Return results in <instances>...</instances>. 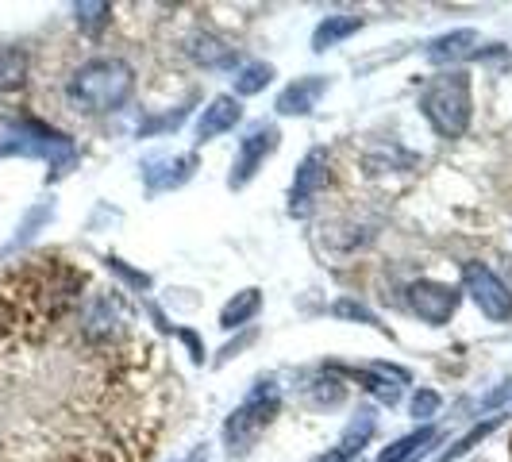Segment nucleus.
I'll return each instance as SVG.
<instances>
[{
  "instance_id": "1",
  "label": "nucleus",
  "mask_w": 512,
  "mask_h": 462,
  "mask_svg": "<svg viewBox=\"0 0 512 462\" xmlns=\"http://www.w3.org/2000/svg\"><path fill=\"white\" fill-rule=\"evenodd\" d=\"M135 89V70H131L124 58H93L85 62L74 77H70V101L81 108V112H116L124 108Z\"/></svg>"
},
{
  "instance_id": "10",
  "label": "nucleus",
  "mask_w": 512,
  "mask_h": 462,
  "mask_svg": "<svg viewBox=\"0 0 512 462\" xmlns=\"http://www.w3.org/2000/svg\"><path fill=\"white\" fill-rule=\"evenodd\" d=\"M324 93H328V77H320V74L297 77L293 85H285L282 89L278 112H282V116H308V112L320 104Z\"/></svg>"
},
{
  "instance_id": "2",
  "label": "nucleus",
  "mask_w": 512,
  "mask_h": 462,
  "mask_svg": "<svg viewBox=\"0 0 512 462\" xmlns=\"http://www.w3.org/2000/svg\"><path fill=\"white\" fill-rule=\"evenodd\" d=\"M420 112L428 116V124L436 128L439 139H459L470 128L474 116V101H470V77L462 70H447V74L432 77V85L420 97Z\"/></svg>"
},
{
  "instance_id": "17",
  "label": "nucleus",
  "mask_w": 512,
  "mask_h": 462,
  "mask_svg": "<svg viewBox=\"0 0 512 462\" xmlns=\"http://www.w3.org/2000/svg\"><path fill=\"white\" fill-rule=\"evenodd\" d=\"M27 77V54L20 47H0V93L20 89Z\"/></svg>"
},
{
  "instance_id": "23",
  "label": "nucleus",
  "mask_w": 512,
  "mask_h": 462,
  "mask_svg": "<svg viewBox=\"0 0 512 462\" xmlns=\"http://www.w3.org/2000/svg\"><path fill=\"white\" fill-rule=\"evenodd\" d=\"M335 316H351V320H366V324H378V316L366 305H355V301H339L335 305Z\"/></svg>"
},
{
  "instance_id": "9",
  "label": "nucleus",
  "mask_w": 512,
  "mask_h": 462,
  "mask_svg": "<svg viewBox=\"0 0 512 462\" xmlns=\"http://www.w3.org/2000/svg\"><path fill=\"white\" fill-rule=\"evenodd\" d=\"M478 47H482V35L470 31V27H459V31H447V35L428 43V62L432 66H455L462 58H474Z\"/></svg>"
},
{
  "instance_id": "6",
  "label": "nucleus",
  "mask_w": 512,
  "mask_h": 462,
  "mask_svg": "<svg viewBox=\"0 0 512 462\" xmlns=\"http://www.w3.org/2000/svg\"><path fill=\"white\" fill-rule=\"evenodd\" d=\"M409 305L424 324L443 328V324L455 316V308H459V289H451V285H443V282H432V278H420V282L409 285Z\"/></svg>"
},
{
  "instance_id": "11",
  "label": "nucleus",
  "mask_w": 512,
  "mask_h": 462,
  "mask_svg": "<svg viewBox=\"0 0 512 462\" xmlns=\"http://www.w3.org/2000/svg\"><path fill=\"white\" fill-rule=\"evenodd\" d=\"M239 120H243V108H239V101H235V97H216V101L201 112V120H197V139H201V143H208V139H216V135L231 131Z\"/></svg>"
},
{
  "instance_id": "14",
  "label": "nucleus",
  "mask_w": 512,
  "mask_h": 462,
  "mask_svg": "<svg viewBox=\"0 0 512 462\" xmlns=\"http://www.w3.org/2000/svg\"><path fill=\"white\" fill-rule=\"evenodd\" d=\"M120 320H124L120 305H116L112 297H97V301L89 305V312H85V335H89V339L112 335L116 328H120Z\"/></svg>"
},
{
  "instance_id": "13",
  "label": "nucleus",
  "mask_w": 512,
  "mask_h": 462,
  "mask_svg": "<svg viewBox=\"0 0 512 462\" xmlns=\"http://www.w3.org/2000/svg\"><path fill=\"white\" fill-rule=\"evenodd\" d=\"M374 436V416L370 412H362V420H355L347 432H343V439H339V447L335 451H328V455H320V459H312V462H347V459H355L362 451V443Z\"/></svg>"
},
{
  "instance_id": "22",
  "label": "nucleus",
  "mask_w": 512,
  "mask_h": 462,
  "mask_svg": "<svg viewBox=\"0 0 512 462\" xmlns=\"http://www.w3.org/2000/svg\"><path fill=\"white\" fill-rule=\"evenodd\" d=\"M439 412V393L436 389H420L412 397V416H436Z\"/></svg>"
},
{
  "instance_id": "15",
  "label": "nucleus",
  "mask_w": 512,
  "mask_h": 462,
  "mask_svg": "<svg viewBox=\"0 0 512 462\" xmlns=\"http://www.w3.org/2000/svg\"><path fill=\"white\" fill-rule=\"evenodd\" d=\"M258 308H262V293L258 289H243V293H235L228 305H224V312H220V328H243L247 320H255Z\"/></svg>"
},
{
  "instance_id": "16",
  "label": "nucleus",
  "mask_w": 512,
  "mask_h": 462,
  "mask_svg": "<svg viewBox=\"0 0 512 462\" xmlns=\"http://www.w3.org/2000/svg\"><path fill=\"white\" fill-rule=\"evenodd\" d=\"M185 51H189V58H193V62H201V66H224V62H231V58H235V51H231V47H224L216 35H193Z\"/></svg>"
},
{
  "instance_id": "7",
  "label": "nucleus",
  "mask_w": 512,
  "mask_h": 462,
  "mask_svg": "<svg viewBox=\"0 0 512 462\" xmlns=\"http://www.w3.org/2000/svg\"><path fill=\"white\" fill-rule=\"evenodd\" d=\"M324 185H328V154L308 151L305 162L297 166L293 189H289V216H308V212H312V205L320 201Z\"/></svg>"
},
{
  "instance_id": "19",
  "label": "nucleus",
  "mask_w": 512,
  "mask_h": 462,
  "mask_svg": "<svg viewBox=\"0 0 512 462\" xmlns=\"http://www.w3.org/2000/svg\"><path fill=\"white\" fill-rule=\"evenodd\" d=\"M436 439V432L432 428H420V432H412V436H405V439H397L393 447H385L382 455H378V462H405V459H412L424 443H432Z\"/></svg>"
},
{
  "instance_id": "18",
  "label": "nucleus",
  "mask_w": 512,
  "mask_h": 462,
  "mask_svg": "<svg viewBox=\"0 0 512 462\" xmlns=\"http://www.w3.org/2000/svg\"><path fill=\"white\" fill-rule=\"evenodd\" d=\"M270 77H274V66H266V62H247L239 77H235V93L239 97H255L262 93L266 85H270Z\"/></svg>"
},
{
  "instance_id": "21",
  "label": "nucleus",
  "mask_w": 512,
  "mask_h": 462,
  "mask_svg": "<svg viewBox=\"0 0 512 462\" xmlns=\"http://www.w3.org/2000/svg\"><path fill=\"white\" fill-rule=\"evenodd\" d=\"M77 24L81 31H89V35H97L108 20H112V4H77Z\"/></svg>"
},
{
  "instance_id": "4",
  "label": "nucleus",
  "mask_w": 512,
  "mask_h": 462,
  "mask_svg": "<svg viewBox=\"0 0 512 462\" xmlns=\"http://www.w3.org/2000/svg\"><path fill=\"white\" fill-rule=\"evenodd\" d=\"M462 282H466V293L474 297V305L482 308L489 320H497V324L512 320V289L501 282L489 266H482V262H466Z\"/></svg>"
},
{
  "instance_id": "24",
  "label": "nucleus",
  "mask_w": 512,
  "mask_h": 462,
  "mask_svg": "<svg viewBox=\"0 0 512 462\" xmlns=\"http://www.w3.org/2000/svg\"><path fill=\"white\" fill-rule=\"evenodd\" d=\"M108 266H112V270H120V274H124L128 282L139 285V289H147V285H151V278H147V274H139V270H128V266H124L120 258H108Z\"/></svg>"
},
{
  "instance_id": "20",
  "label": "nucleus",
  "mask_w": 512,
  "mask_h": 462,
  "mask_svg": "<svg viewBox=\"0 0 512 462\" xmlns=\"http://www.w3.org/2000/svg\"><path fill=\"white\" fill-rule=\"evenodd\" d=\"M501 420H505V416H493V420H486V424H478V428H470V432H466V436H462L459 443H455V447L447 451V455H439L436 462H455V459H462V455H466V451H470L474 443H482V439H486L489 432H493V428L501 424Z\"/></svg>"
},
{
  "instance_id": "12",
  "label": "nucleus",
  "mask_w": 512,
  "mask_h": 462,
  "mask_svg": "<svg viewBox=\"0 0 512 462\" xmlns=\"http://www.w3.org/2000/svg\"><path fill=\"white\" fill-rule=\"evenodd\" d=\"M362 27L359 16H351V12H339V16H328V20H320V27L312 31V51H328V47H339L343 39H351L355 31Z\"/></svg>"
},
{
  "instance_id": "3",
  "label": "nucleus",
  "mask_w": 512,
  "mask_h": 462,
  "mask_svg": "<svg viewBox=\"0 0 512 462\" xmlns=\"http://www.w3.org/2000/svg\"><path fill=\"white\" fill-rule=\"evenodd\" d=\"M278 409H282L278 389H274L270 382H262L239 409L231 412L228 424H224V443H228L231 455H251V447L262 439V432L274 424Z\"/></svg>"
},
{
  "instance_id": "5",
  "label": "nucleus",
  "mask_w": 512,
  "mask_h": 462,
  "mask_svg": "<svg viewBox=\"0 0 512 462\" xmlns=\"http://www.w3.org/2000/svg\"><path fill=\"white\" fill-rule=\"evenodd\" d=\"M278 139H282V131L274 128V124H258V128L247 131V139L239 143V151H235V162H231V178L228 185L231 189H243V185H251L258 170H262V162L270 158V154L278 151Z\"/></svg>"
},
{
  "instance_id": "8",
  "label": "nucleus",
  "mask_w": 512,
  "mask_h": 462,
  "mask_svg": "<svg viewBox=\"0 0 512 462\" xmlns=\"http://www.w3.org/2000/svg\"><path fill=\"white\" fill-rule=\"evenodd\" d=\"M355 374L366 385V393H374L382 405H397L401 401V389L409 385V374L401 366H389V362H370V366H362Z\"/></svg>"
}]
</instances>
